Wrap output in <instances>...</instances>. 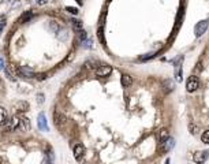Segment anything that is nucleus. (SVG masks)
<instances>
[{
    "mask_svg": "<svg viewBox=\"0 0 209 164\" xmlns=\"http://www.w3.org/2000/svg\"><path fill=\"white\" fill-rule=\"evenodd\" d=\"M208 26H209V21L205 19V21H200L194 27V33H195V37H201L204 33L208 30Z\"/></svg>",
    "mask_w": 209,
    "mask_h": 164,
    "instance_id": "nucleus-1",
    "label": "nucleus"
},
{
    "mask_svg": "<svg viewBox=\"0 0 209 164\" xmlns=\"http://www.w3.org/2000/svg\"><path fill=\"white\" fill-rule=\"evenodd\" d=\"M200 87V79L197 78L195 75H191L189 79H187V84H186V90L187 92H195V90Z\"/></svg>",
    "mask_w": 209,
    "mask_h": 164,
    "instance_id": "nucleus-2",
    "label": "nucleus"
},
{
    "mask_svg": "<svg viewBox=\"0 0 209 164\" xmlns=\"http://www.w3.org/2000/svg\"><path fill=\"white\" fill-rule=\"evenodd\" d=\"M53 122H55V125L58 126V127H63L67 122V118H66V115L62 114V112L55 111L53 112Z\"/></svg>",
    "mask_w": 209,
    "mask_h": 164,
    "instance_id": "nucleus-3",
    "label": "nucleus"
},
{
    "mask_svg": "<svg viewBox=\"0 0 209 164\" xmlns=\"http://www.w3.org/2000/svg\"><path fill=\"white\" fill-rule=\"evenodd\" d=\"M74 157H75V160H78V161H81L83 159V156H85V146H83L82 144H77L74 146Z\"/></svg>",
    "mask_w": 209,
    "mask_h": 164,
    "instance_id": "nucleus-4",
    "label": "nucleus"
},
{
    "mask_svg": "<svg viewBox=\"0 0 209 164\" xmlns=\"http://www.w3.org/2000/svg\"><path fill=\"white\" fill-rule=\"evenodd\" d=\"M18 125H19V116H12L11 119H7L6 122V128L8 131H14L18 128Z\"/></svg>",
    "mask_w": 209,
    "mask_h": 164,
    "instance_id": "nucleus-5",
    "label": "nucleus"
},
{
    "mask_svg": "<svg viewBox=\"0 0 209 164\" xmlns=\"http://www.w3.org/2000/svg\"><path fill=\"white\" fill-rule=\"evenodd\" d=\"M18 74L21 77H25V78H34V71L28 66H22V67L18 68Z\"/></svg>",
    "mask_w": 209,
    "mask_h": 164,
    "instance_id": "nucleus-6",
    "label": "nucleus"
},
{
    "mask_svg": "<svg viewBox=\"0 0 209 164\" xmlns=\"http://www.w3.org/2000/svg\"><path fill=\"white\" fill-rule=\"evenodd\" d=\"M112 73V67L111 66H100L99 68L96 70V75L97 77H108L110 74Z\"/></svg>",
    "mask_w": 209,
    "mask_h": 164,
    "instance_id": "nucleus-7",
    "label": "nucleus"
},
{
    "mask_svg": "<svg viewBox=\"0 0 209 164\" xmlns=\"http://www.w3.org/2000/svg\"><path fill=\"white\" fill-rule=\"evenodd\" d=\"M37 125H39V128L42 131H48L49 127H48V123H47V118H45L44 114H40L39 118H37Z\"/></svg>",
    "mask_w": 209,
    "mask_h": 164,
    "instance_id": "nucleus-8",
    "label": "nucleus"
},
{
    "mask_svg": "<svg viewBox=\"0 0 209 164\" xmlns=\"http://www.w3.org/2000/svg\"><path fill=\"white\" fill-rule=\"evenodd\" d=\"M174 145H175V141L168 137L167 139H164V141L161 142V150L163 152H170V150L174 148Z\"/></svg>",
    "mask_w": 209,
    "mask_h": 164,
    "instance_id": "nucleus-9",
    "label": "nucleus"
},
{
    "mask_svg": "<svg viewBox=\"0 0 209 164\" xmlns=\"http://www.w3.org/2000/svg\"><path fill=\"white\" fill-rule=\"evenodd\" d=\"M18 128L22 131H28L30 128V122H29L28 118L25 116H19V125H18Z\"/></svg>",
    "mask_w": 209,
    "mask_h": 164,
    "instance_id": "nucleus-10",
    "label": "nucleus"
},
{
    "mask_svg": "<svg viewBox=\"0 0 209 164\" xmlns=\"http://www.w3.org/2000/svg\"><path fill=\"white\" fill-rule=\"evenodd\" d=\"M206 152H195L194 153V161H197V163H202V161L206 160V157H208V155H205Z\"/></svg>",
    "mask_w": 209,
    "mask_h": 164,
    "instance_id": "nucleus-11",
    "label": "nucleus"
},
{
    "mask_svg": "<svg viewBox=\"0 0 209 164\" xmlns=\"http://www.w3.org/2000/svg\"><path fill=\"white\" fill-rule=\"evenodd\" d=\"M8 119V115H7V111L3 108V107H0V126H4Z\"/></svg>",
    "mask_w": 209,
    "mask_h": 164,
    "instance_id": "nucleus-12",
    "label": "nucleus"
},
{
    "mask_svg": "<svg viewBox=\"0 0 209 164\" xmlns=\"http://www.w3.org/2000/svg\"><path fill=\"white\" fill-rule=\"evenodd\" d=\"M133 84V78L129 75V74H123L122 75V85H123L124 87H127V86H130V85Z\"/></svg>",
    "mask_w": 209,
    "mask_h": 164,
    "instance_id": "nucleus-13",
    "label": "nucleus"
},
{
    "mask_svg": "<svg viewBox=\"0 0 209 164\" xmlns=\"http://www.w3.org/2000/svg\"><path fill=\"white\" fill-rule=\"evenodd\" d=\"M168 130L167 128H161V130L159 131V135H157V138H159V141H160V144H161L163 141H164V139H167L168 138Z\"/></svg>",
    "mask_w": 209,
    "mask_h": 164,
    "instance_id": "nucleus-14",
    "label": "nucleus"
},
{
    "mask_svg": "<svg viewBox=\"0 0 209 164\" xmlns=\"http://www.w3.org/2000/svg\"><path fill=\"white\" fill-rule=\"evenodd\" d=\"M164 86H165L167 92H171V90H174V87H175V84H174V81H171V79H165Z\"/></svg>",
    "mask_w": 209,
    "mask_h": 164,
    "instance_id": "nucleus-15",
    "label": "nucleus"
},
{
    "mask_svg": "<svg viewBox=\"0 0 209 164\" xmlns=\"http://www.w3.org/2000/svg\"><path fill=\"white\" fill-rule=\"evenodd\" d=\"M88 38V34H86L85 30H78V40H79V43H83V41Z\"/></svg>",
    "mask_w": 209,
    "mask_h": 164,
    "instance_id": "nucleus-16",
    "label": "nucleus"
},
{
    "mask_svg": "<svg viewBox=\"0 0 209 164\" xmlns=\"http://www.w3.org/2000/svg\"><path fill=\"white\" fill-rule=\"evenodd\" d=\"M201 141L204 142V144H209V130L204 131L202 135H201Z\"/></svg>",
    "mask_w": 209,
    "mask_h": 164,
    "instance_id": "nucleus-17",
    "label": "nucleus"
},
{
    "mask_svg": "<svg viewBox=\"0 0 209 164\" xmlns=\"http://www.w3.org/2000/svg\"><path fill=\"white\" fill-rule=\"evenodd\" d=\"M71 23H72V27H74L75 30H81V29H82V23H81V21H77V19H72Z\"/></svg>",
    "mask_w": 209,
    "mask_h": 164,
    "instance_id": "nucleus-18",
    "label": "nucleus"
},
{
    "mask_svg": "<svg viewBox=\"0 0 209 164\" xmlns=\"http://www.w3.org/2000/svg\"><path fill=\"white\" fill-rule=\"evenodd\" d=\"M66 11H67V12H70V14H72V15H77V14H78V8H75V7H69V5L66 7Z\"/></svg>",
    "mask_w": 209,
    "mask_h": 164,
    "instance_id": "nucleus-19",
    "label": "nucleus"
},
{
    "mask_svg": "<svg viewBox=\"0 0 209 164\" xmlns=\"http://www.w3.org/2000/svg\"><path fill=\"white\" fill-rule=\"evenodd\" d=\"M18 107H19V111H28V103H26V101H25V103H23V101H21V103L19 104H18Z\"/></svg>",
    "mask_w": 209,
    "mask_h": 164,
    "instance_id": "nucleus-20",
    "label": "nucleus"
},
{
    "mask_svg": "<svg viewBox=\"0 0 209 164\" xmlns=\"http://www.w3.org/2000/svg\"><path fill=\"white\" fill-rule=\"evenodd\" d=\"M58 37L60 38V40H64V38L67 37V33L64 32V30H60V33H58Z\"/></svg>",
    "mask_w": 209,
    "mask_h": 164,
    "instance_id": "nucleus-21",
    "label": "nucleus"
},
{
    "mask_svg": "<svg viewBox=\"0 0 209 164\" xmlns=\"http://www.w3.org/2000/svg\"><path fill=\"white\" fill-rule=\"evenodd\" d=\"M36 3L39 5H44V4H47L48 3V0H36Z\"/></svg>",
    "mask_w": 209,
    "mask_h": 164,
    "instance_id": "nucleus-22",
    "label": "nucleus"
},
{
    "mask_svg": "<svg viewBox=\"0 0 209 164\" xmlns=\"http://www.w3.org/2000/svg\"><path fill=\"white\" fill-rule=\"evenodd\" d=\"M99 37H100V40L104 43V37H103V27H100V29H99Z\"/></svg>",
    "mask_w": 209,
    "mask_h": 164,
    "instance_id": "nucleus-23",
    "label": "nucleus"
},
{
    "mask_svg": "<svg viewBox=\"0 0 209 164\" xmlns=\"http://www.w3.org/2000/svg\"><path fill=\"white\" fill-rule=\"evenodd\" d=\"M4 68V62H3V59L0 57V70H3Z\"/></svg>",
    "mask_w": 209,
    "mask_h": 164,
    "instance_id": "nucleus-24",
    "label": "nucleus"
},
{
    "mask_svg": "<svg viewBox=\"0 0 209 164\" xmlns=\"http://www.w3.org/2000/svg\"><path fill=\"white\" fill-rule=\"evenodd\" d=\"M39 101L40 103H42V96L41 94H39Z\"/></svg>",
    "mask_w": 209,
    "mask_h": 164,
    "instance_id": "nucleus-25",
    "label": "nucleus"
}]
</instances>
